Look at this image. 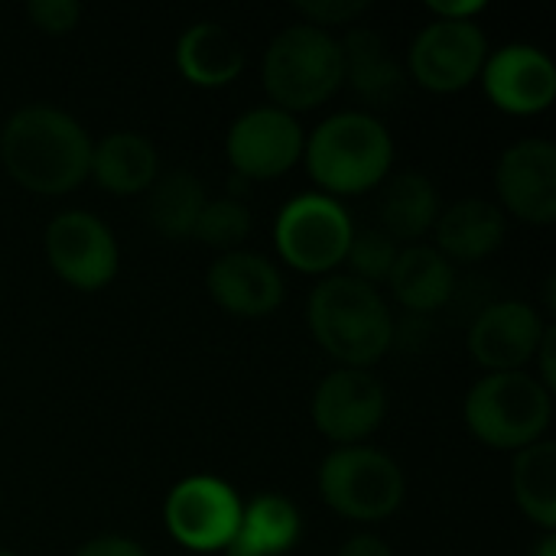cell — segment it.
<instances>
[{
  "label": "cell",
  "instance_id": "22",
  "mask_svg": "<svg viewBox=\"0 0 556 556\" xmlns=\"http://www.w3.org/2000/svg\"><path fill=\"white\" fill-rule=\"evenodd\" d=\"M303 534L300 508L277 492H261L241 508V525L225 556H287Z\"/></svg>",
  "mask_w": 556,
  "mask_h": 556
},
{
  "label": "cell",
  "instance_id": "14",
  "mask_svg": "<svg viewBox=\"0 0 556 556\" xmlns=\"http://www.w3.org/2000/svg\"><path fill=\"white\" fill-rule=\"evenodd\" d=\"M498 208L528 225L556 222V147L544 137L511 143L495 163Z\"/></svg>",
  "mask_w": 556,
  "mask_h": 556
},
{
  "label": "cell",
  "instance_id": "21",
  "mask_svg": "<svg viewBox=\"0 0 556 556\" xmlns=\"http://www.w3.org/2000/svg\"><path fill=\"white\" fill-rule=\"evenodd\" d=\"M88 176L111 195H140L160 176V153L137 130H111L91 147Z\"/></svg>",
  "mask_w": 556,
  "mask_h": 556
},
{
  "label": "cell",
  "instance_id": "3",
  "mask_svg": "<svg viewBox=\"0 0 556 556\" xmlns=\"http://www.w3.org/2000/svg\"><path fill=\"white\" fill-rule=\"evenodd\" d=\"M303 163L323 195H365L391 176L394 137L371 111H339L306 137Z\"/></svg>",
  "mask_w": 556,
  "mask_h": 556
},
{
  "label": "cell",
  "instance_id": "6",
  "mask_svg": "<svg viewBox=\"0 0 556 556\" xmlns=\"http://www.w3.org/2000/svg\"><path fill=\"white\" fill-rule=\"evenodd\" d=\"M326 508L352 525H381L401 511L407 498V476L394 456L375 446H336L316 476Z\"/></svg>",
  "mask_w": 556,
  "mask_h": 556
},
{
  "label": "cell",
  "instance_id": "29",
  "mask_svg": "<svg viewBox=\"0 0 556 556\" xmlns=\"http://www.w3.org/2000/svg\"><path fill=\"white\" fill-rule=\"evenodd\" d=\"M26 20L46 36H65L78 26L81 3L78 0H29Z\"/></svg>",
  "mask_w": 556,
  "mask_h": 556
},
{
  "label": "cell",
  "instance_id": "11",
  "mask_svg": "<svg viewBox=\"0 0 556 556\" xmlns=\"http://www.w3.org/2000/svg\"><path fill=\"white\" fill-rule=\"evenodd\" d=\"M309 417L329 443L358 446L381 430L388 417V391L371 371L336 368L316 384Z\"/></svg>",
  "mask_w": 556,
  "mask_h": 556
},
{
  "label": "cell",
  "instance_id": "19",
  "mask_svg": "<svg viewBox=\"0 0 556 556\" xmlns=\"http://www.w3.org/2000/svg\"><path fill=\"white\" fill-rule=\"evenodd\" d=\"M244 62L241 39L215 20L192 23L176 42V68L195 88H225L238 81Z\"/></svg>",
  "mask_w": 556,
  "mask_h": 556
},
{
  "label": "cell",
  "instance_id": "5",
  "mask_svg": "<svg viewBox=\"0 0 556 556\" xmlns=\"http://www.w3.org/2000/svg\"><path fill=\"white\" fill-rule=\"evenodd\" d=\"M345 81L339 39L319 26L296 23L280 29L261 59V85L274 108L287 114L326 104Z\"/></svg>",
  "mask_w": 556,
  "mask_h": 556
},
{
  "label": "cell",
  "instance_id": "35",
  "mask_svg": "<svg viewBox=\"0 0 556 556\" xmlns=\"http://www.w3.org/2000/svg\"><path fill=\"white\" fill-rule=\"evenodd\" d=\"M0 556H20L16 551H10V547H0Z\"/></svg>",
  "mask_w": 556,
  "mask_h": 556
},
{
  "label": "cell",
  "instance_id": "24",
  "mask_svg": "<svg viewBox=\"0 0 556 556\" xmlns=\"http://www.w3.org/2000/svg\"><path fill=\"white\" fill-rule=\"evenodd\" d=\"M208 202L202 179L189 169L160 173L147 189V222L166 241H186L195 231V222Z\"/></svg>",
  "mask_w": 556,
  "mask_h": 556
},
{
  "label": "cell",
  "instance_id": "32",
  "mask_svg": "<svg viewBox=\"0 0 556 556\" xmlns=\"http://www.w3.org/2000/svg\"><path fill=\"white\" fill-rule=\"evenodd\" d=\"M336 556H394V551L378 534H352Z\"/></svg>",
  "mask_w": 556,
  "mask_h": 556
},
{
  "label": "cell",
  "instance_id": "2",
  "mask_svg": "<svg viewBox=\"0 0 556 556\" xmlns=\"http://www.w3.org/2000/svg\"><path fill=\"white\" fill-rule=\"evenodd\" d=\"M306 326L316 345L342 368L368 371L397 342V323L381 290L349 274H329L313 287Z\"/></svg>",
  "mask_w": 556,
  "mask_h": 556
},
{
  "label": "cell",
  "instance_id": "1",
  "mask_svg": "<svg viewBox=\"0 0 556 556\" xmlns=\"http://www.w3.org/2000/svg\"><path fill=\"white\" fill-rule=\"evenodd\" d=\"M94 140L55 104H23L0 127V163L33 195H68L91 169Z\"/></svg>",
  "mask_w": 556,
  "mask_h": 556
},
{
  "label": "cell",
  "instance_id": "28",
  "mask_svg": "<svg viewBox=\"0 0 556 556\" xmlns=\"http://www.w3.org/2000/svg\"><path fill=\"white\" fill-rule=\"evenodd\" d=\"M300 23H309V26H319L326 33H332L336 26H358V20L371 10L368 0H303V3H293Z\"/></svg>",
  "mask_w": 556,
  "mask_h": 556
},
{
  "label": "cell",
  "instance_id": "8",
  "mask_svg": "<svg viewBox=\"0 0 556 556\" xmlns=\"http://www.w3.org/2000/svg\"><path fill=\"white\" fill-rule=\"evenodd\" d=\"M241 495L218 476H189L163 502L169 538L192 554H225L241 525Z\"/></svg>",
  "mask_w": 556,
  "mask_h": 556
},
{
  "label": "cell",
  "instance_id": "20",
  "mask_svg": "<svg viewBox=\"0 0 556 556\" xmlns=\"http://www.w3.org/2000/svg\"><path fill=\"white\" fill-rule=\"evenodd\" d=\"M388 290L407 313L433 316L456 293V267L433 244H407L394 261Z\"/></svg>",
  "mask_w": 556,
  "mask_h": 556
},
{
  "label": "cell",
  "instance_id": "23",
  "mask_svg": "<svg viewBox=\"0 0 556 556\" xmlns=\"http://www.w3.org/2000/svg\"><path fill=\"white\" fill-rule=\"evenodd\" d=\"M384 182L388 186L381 195V231L391 235L401 248L424 244L443 212L433 179L417 169H404L388 176Z\"/></svg>",
  "mask_w": 556,
  "mask_h": 556
},
{
  "label": "cell",
  "instance_id": "27",
  "mask_svg": "<svg viewBox=\"0 0 556 556\" xmlns=\"http://www.w3.org/2000/svg\"><path fill=\"white\" fill-rule=\"evenodd\" d=\"M397 254H401V244L391 235H384L381 228H362V231H355L349 254H345L349 277H355L368 287L388 283Z\"/></svg>",
  "mask_w": 556,
  "mask_h": 556
},
{
  "label": "cell",
  "instance_id": "17",
  "mask_svg": "<svg viewBox=\"0 0 556 556\" xmlns=\"http://www.w3.org/2000/svg\"><path fill=\"white\" fill-rule=\"evenodd\" d=\"M437 251L456 267V264H479L489 261L508 235L505 212L489 199H459L450 208L440 212L437 225Z\"/></svg>",
  "mask_w": 556,
  "mask_h": 556
},
{
  "label": "cell",
  "instance_id": "12",
  "mask_svg": "<svg viewBox=\"0 0 556 556\" xmlns=\"http://www.w3.org/2000/svg\"><path fill=\"white\" fill-rule=\"evenodd\" d=\"M306 134L300 121L274 104L251 108L228 127L225 153L238 179H277L303 160Z\"/></svg>",
  "mask_w": 556,
  "mask_h": 556
},
{
  "label": "cell",
  "instance_id": "13",
  "mask_svg": "<svg viewBox=\"0 0 556 556\" xmlns=\"http://www.w3.org/2000/svg\"><path fill=\"white\" fill-rule=\"evenodd\" d=\"M547 323L541 313L525 300H498L482 306V313L472 319L466 349L469 358L485 375L502 371H525L534 365V355L547 336Z\"/></svg>",
  "mask_w": 556,
  "mask_h": 556
},
{
  "label": "cell",
  "instance_id": "34",
  "mask_svg": "<svg viewBox=\"0 0 556 556\" xmlns=\"http://www.w3.org/2000/svg\"><path fill=\"white\" fill-rule=\"evenodd\" d=\"M531 556H556V534H544V538L531 547Z\"/></svg>",
  "mask_w": 556,
  "mask_h": 556
},
{
  "label": "cell",
  "instance_id": "16",
  "mask_svg": "<svg viewBox=\"0 0 556 556\" xmlns=\"http://www.w3.org/2000/svg\"><path fill=\"white\" fill-rule=\"evenodd\" d=\"M205 290H208L212 303L235 319L274 316L287 296V283H283L277 264L257 251H241V248L222 254L208 267Z\"/></svg>",
  "mask_w": 556,
  "mask_h": 556
},
{
  "label": "cell",
  "instance_id": "10",
  "mask_svg": "<svg viewBox=\"0 0 556 556\" xmlns=\"http://www.w3.org/2000/svg\"><path fill=\"white\" fill-rule=\"evenodd\" d=\"M489 52L479 20H430L414 36L404 72L433 94H456L482 75Z\"/></svg>",
  "mask_w": 556,
  "mask_h": 556
},
{
  "label": "cell",
  "instance_id": "30",
  "mask_svg": "<svg viewBox=\"0 0 556 556\" xmlns=\"http://www.w3.org/2000/svg\"><path fill=\"white\" fill-rule=\"evenodd\" d=\"M75 556H150L143 544H137L134 538H124V534H101V538H91L85 541Z\"/></svg>",
  "mask_w": 556,
  "mask_h": 556
},
{
  "label": "cell",
  "instance_id": "31",
  "mask_svg": "<svg viewBox=\"0 0 556 556\" xmlns=\"http://www.w3.org/2000/svg\"><path fill=\"white\" fill-rule=\"evenodd\" d=\"M433 20H479L485 13L482 0H463V3H450V0H430L427 3Z\"/></svg>",
  "mask_w": 556,
  "mask_h": 556
},
{
  "label": "cell",
  "instance_id": "9",
  "mask_svg": "<svg viewBox=\"0 0 556 556\" xmlns=\"http://www.w3.org/2000/svg\"><path fill=\"white\" fill-rule=\"evenodd\" d=\"M42 251L52 274L78 293L104 290L121 270V248L114 231L98 215L81 208L59 212L46 225Z\"/></svg>",
  "mask_w": 556,
  "mask_h": 556
},
{
  "label": "cell",
  "instance_id": "4",
  "mask_svg": "<svg viewBox=\"0 0 556 556\" xmlns=\"http://www.w3.org/2000/svg\"><path fill=\"white\" fill-rule=\"evenodd\" d=\"M466 430L489 450L521 453L547 440L554 420V391L531 371H502L479 378L463 401Z\"/></svg>",
  "mask_w": 556,
  "mask_h": 556
},
{
  "label": "cell",
  "instance_id": "26",
  "mask_svg": "<svg viewBox=\"0 0 556 556\" xmlns=\"http://www.w3.org/2000/svg\"><path fill=\"white\" fill-rule=\"evenodd\" d=\"M251 235V208L238 195H218L208 199L192 238L202 241L205 248H215L222 254L238 251V244Z\"/></svg>",
  "mask_w": 556,
  "mask_h": 556
},
{
  "label": "cell",
  "instance_id": "25",
  "mask_svg": "<svg viewBox=\"0 0 556 556\" xmlns=\"http://www.w3.org/2000/svg\"><path fill=\"white\" fill-rule=\"evenodd\" d=\"M511 492L521 515L544 534L556 531V443L541 440L511 463Z\"/></svg>",
  "mask_w": 556,
  "mask_h": 556
},
{
  "label": "cell",
  "instance_id": "18",
  "mask_svg": "<svg viewBox=\"0 0 556 556\" xmlns=\"http://www.w3.org/2000/svg\"><path fill=\"white\" fill-rule=\"evenodd\" d=\"M339 49H342V68H345L342 85H349L365 104L388 108L404 94L407 72L391 55L381 33H375L368 26H352L339 39Z\"/></svg>",
  "mask_w": 556,
  "mask_h": 556
},
{
  "label": "cell",
  "instance_id": "33",
  "mask_svg": "<svg viewBox=\"0 0 556 556\" xmlns=\"http://www.w3.org/2000/svg\"><path fill=\"white\" fill-rule=\"evenodd\" d=\"M554 342H556V329L551 326V329H547V336H544V342H541V349H538V355H534V365L541 368L538 381H541V384H544L547 391H554V384H556Z\"/></svg>",
  "mask_w": 556,
  "mask_h": 556
},
{
  "label": "cell",
  "instance_id": "7",
  "mask_svg": "<svg viewBox=\"0 0 556 556\" xmlns=\"http://www.w3.org/2000/svg\"><path fill=\"white\" fill-rule=\"evenodd\" d=\"M355 222L349 208L323 192L293 195L274 222V244L283 264L309 277H329L345 264Z\"/></svg>",
  "mask_w": 556,
  "mask_h": 556
},
{
  "label": "cell",
  "instance_id": "15",
  "mask_svg": "<svg viewBox=\"0 0 556 556\" xmlns=\"http://www.w3.org/2000/svg\"><path fill=\"white\" fill-rule=\"evenodd\" d=\"M479 81L485 98L511 117L544 114L556 98L554 59L531 42H508L489 52Z\"/></svg>",
  "mask_w": 556,
  "mask_h": 556
}]
</instances>
